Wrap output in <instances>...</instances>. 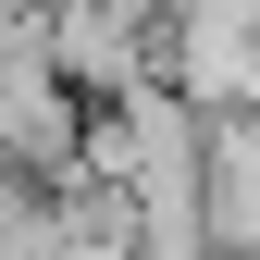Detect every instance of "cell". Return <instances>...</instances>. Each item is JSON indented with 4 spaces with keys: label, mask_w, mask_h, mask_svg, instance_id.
<instances>
[{
    "label": "cell",
    "mask_w": 260,
    "mask_h": 260,
    "mask_svg": "<svg viewBox=\"0 0 260 260\" xmlns=\"http://www.w3.org/2000/svg\"><path fill=\"white\" fill-rule=\"evenodd\" d=\"M75 124H87V100L62 87V62H50V38H38V13H0V161L50 186L62 161H75Z\"/></svg>",
    "instance_id": "obj_1"
},
{
    "label": "cell",
    "mask_w": 260,
    "mask_h": 260,
    "mask_svg": "<svg viewBox=\"0 0 260 260\" xmlns=\"http://www.w3.org/2000/svg\"><path fill=\"white\" fill-rule=\"evenodd\" d=\"M174 13H186V0H174ZM211 13H236V25H248V38H260V0H211Z\"/></svg>",
    "instance_id": "obj_3"
},
{
    "label": "cell",
    "mask_w": 260,
    "mask_h": 260,
    "mask_svg": "<svg viewBox=\"0 0 260 260\" xmlns=\"http://www.w3.org/2000/svg\"><path fill=\"white\" fill-rule=\"evenodd\" d=\"M161 87L199 112H248L260 100V38L236 13H211V0H186V13H161Z\"/></svg>",
    "instance_id": "obj_2"
},
{
    "label": "cell",
    "mask_w": 260,
    "mask_h": 260,
    "mask_svg": "<svg viewBox=\"0 0 260 260\" xmlns=\"http://www.w3.org/2000/svg\"><path fill=\"white\" fill-rule=\"evenodd\" d=\"M0 13H38V0H0Z\"/></svg>",
    "instance_id": "obj_4"
}]
</instances>
